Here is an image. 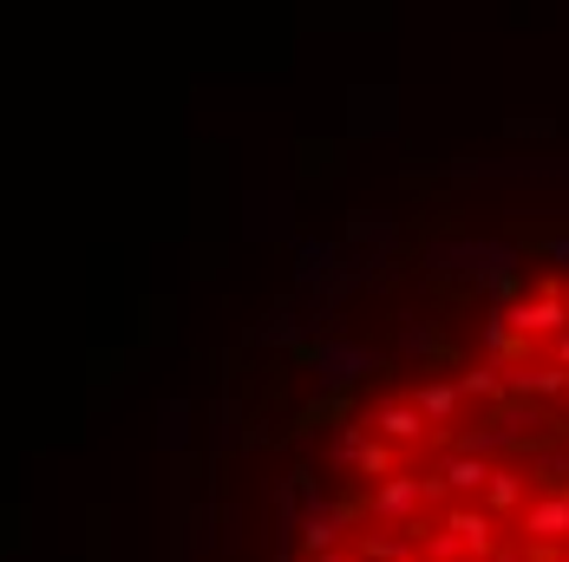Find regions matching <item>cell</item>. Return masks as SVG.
<instances>
[{"label": "cell", "instance_id": "cell-1", "mask_svg": "<svg viewBox=\"0 0 569 562\" xmlns=\"http://www.w3.org/2000/svg\"><path fill=\"white\" fill-rule=\"evenodd\" d=\"M295 562H569V269L347 419Z\"/></svg>", "mask_w": 569, "mask_h": 562}]
</instances>
